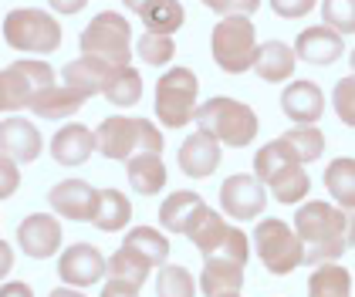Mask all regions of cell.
I'll use <instances>...</instances> for the list:
<instances>
[{
  "label": "cell",
  "instance_id": "22",
  "mask_svg": "<svg viewBox=\"0 0 355 297\" xmlns=\"http://www.w3.org/2000/svg\"><path fill=\"white\" fill-rule=\"evenodd\" d=\"M125 179L139 196H156L166 186V162L163 152H136L132 159H125Z\"/></svg>",
  "mask_w": 355,
  "mask_h": 297
},
{
  "label": "cell",
  "instance_id": "29",
  "mask_svg": "<svg viewBox=\"0 0 355 297\" xmlns=\"http://www.w3.org/2000/svg\"><path fill=\"white\" fill-rule=\"evenodd\" d=\"M325 189H328V196H331L335 206H342V210L355 206V159L338 156V159L328 162L325 165Z\"/></svg>",
  "mask_w": 355,
  "mask_h": 297
},
{
  "label": "cell",
  "instance_id": "9",
  "mask_svg": "<svg viewBox=\"0 0 355 297\" xmlns=\"http://www.w3.org/2000/svg\"><path fill=\"white\" fill-rule=\"evenodd\" d=\"M48 84H55V68L41 57H21V61L0 68V111L28 108L31 95Z\"/></svg>",
  "mask_w": 355,
  "mask_h": 297
},
{
  "label": "cell",
  "instance_id": "25",
  "mask_svg": "<svg viewBox=\"0 0 355 297\" xmlns=\"http://www.w3.org/2000/svg\"><path fill=\"white\" fill-rule=\"evenodd\" d=\"M227 230H230V223H227L217 210L203 206V210L196 213V219L187 226L183 237H190V243L203 253V257H214L220 250V243H223V237H227Z\"/></svg>",
  "mask_w": 355,
  "mask_h": 297
},
{
  "label": "cell",
  "instance_id": "39",
  "mask_svg": "<svg viewBox=\"0 0 355 297\" xmlns=\"http://www.w3.org/2000/svg\"><path fill=\"white\" fill-rule=\"evenodd\" d=\"M331 108H335L342 125L355 129V75H345L331 88Z\"/></svg>",
  "mask_w": 355,
  "mask_h": 297
},
{
  "label": "cell",
  "instance_id": "10",
  "mask_svg": "<svg viewBox=\"0 0 355 297\" xmlns=\"http://www.w3.org/2000/svg\"><path fill=\"white\" fill-rule=\"evenodd\" d=\"M268 206V189L250 172H234L220 186V210L230 219H257Z\"/></svg>",
  "mask_w": 355,
  "mask_h": 297
},
{
  "label": "cell",
  "instance_id": "18",
  "mask_svg": "<svg viewBox=\"0 0 355 297\" xmlns=\"http://www.w3.org/2000/svg\"><path fill=\"white\" fill-rule=\"evenodd\" d=\"M51 159L58 165H64V169H75V165H85V162L92 159V152H95V132L92 129H85L82 122H68V125H61L51 138Z\"/></svg>",
  "mask_w": 355,
  "mask_h": 297
},
{
  "label": "cell",
  "instance_id": "28",
  "mask_svg": "<svg viewBox=\"0 0 355 297\" xmlns=\"http://www.w3.org/2000/svg\"><path fill=\"white\" fill-rule=\"evenodd\" d=\"M125 250H132L136 257H142L149 267H163L169 260V240L166 233L153 230V226H136V230H125V240H122Z\"/></svg>",
  "mask_w": 355,
  "mask_h": 297
},
{
  "label": "cell",
  "instance_id": "17",
  "mask_svg": "<svg viewBox=\"0 0 355 297\" xmlns=\"http://www.w3.org/2000/svg\"><path fill=\"white\" fill-rule=\"evenodd\" d=\"M281 111L295 125H315L325 111V91L308 78L288 81V88L281 91Z\"/></svg>",
  "mask_w": 355,
  "mask_h": 297
},
{
  "label": "cell",
  "instance_id": "6",
  "mask_svg": "<svg viewBox=\"0 0 355 297\" xmlns=\"http://www.w3.org/2000/svg\"><path fill=\"white\" fill-rule=\"evenodd\" d=\"M200 105V78L193 68H169L156 81V118L166 129H183L190 125Z\"/></svg>",
  "mask_w": 355,
  "mask_h": 297
},
{
  "label": "cell",
  "instance_id": "21",
  "mask_svg": "<svg viewBox=\"0 0 355 297\" xmlns=\"http://www.w3.org/2000/svg\"><path fill=\"white\" fill-rule=\"evenodd\" d=\"M85 102H88V98H85L82 91H75V88H68V84H48V88H41V91L31 95L28 108L37 118L58 122V118H71Z\"/></svg>",
  "mask_w": 355,
  "mask_h": 297
},
{
  "label": "cell",
  "instance_id": "40",
  "mask_svg": "<svg viewBox=\"0 0 355 297\" xmlns=\"http://www.w3.org/2000/svg\"><path fill=\"white\" fill-rule=\"evenodd\" d=\"M214 257H223V260H234V264L247 267V260H250V240H247V233L230 223V230H227V237H223V243H220V250Z\"/></svg>",
  "mask_w": 355,
  "mask_h": 297
},
{
  "label": "cell",
  "instance_id": "43",
  "mask_svg": "<svg viewBox=\"0 0 355 297\" xmlns=\"http://www.w3.org/2000/svg\"><path fill=\"white\" fill-rule=\"evenodd\" d=\"M21 186V165L7 156H0V199H10Z\"/></svg>",
  "mask_w": 355,
  "mask_h": 297
},
{
  "label": "cell",
  "instance_id": "26",
  "mask_svg": "<svg viewBox=\"0 0 355 297\" xmlns=\"http://www.w3.org/2000/svg\"><path fill=\"white\" fill-rule=\"evenodd\" d=\"M129 219H132V203H129V196H125L122 189H98V210L92 216L95 230H102V233H119V230L129 226Z\"/></svg>",
  "mask_w": 355,
  "mask_h": 297
},
{
  "label": "cell",
  "instance_id": "37",
  "mask_svg": "<svg viewBox=\"0 0 355 297\" xmlns=\"http://www.w3.org/2000/svg\"><path fill=\"white\" fill-rule=\"evenodd\" d=\"M136 54H139L142 64L163 68V64L173 61V54H176V41H173L169 34H153V30H146V34L136 41Z\"/></svg>",
  "mask_w": 355,
  "mask_h": 297
},
{
  "label": "cell",
  "instance_id": "8",
  "mask_svg": "<svg viewBox=\"0 0 355 297\" xmlns=\"http://www.w3.org/2000/svg\"><path fill=\"white\" fill-rule=\"evenodd\" d=\"M78 51L82 54H95L102 61H109L115 68L129 64L132 61V27L122 14L115 10H102L95 14L88 27L82 30L78 37Z\"/></svg>",
  "mask_w": 355,
  "mask_h": 297
},
{
  "label": "cell",
  "instance_id": "11",
  "mask_svg": "<svg viewBox=\"0 0 355 297\" xmlns=\"http://www.w3.org/2000/svg\"><path fill=\"white\" fill-rule=\"evenodd\" d=\"M105 267H109V260L102 257V250L95 243H71L58 257V277H61V284H68L75 291H85V287L98 284L105 277Z\"/></svg>",
  "mask_w": 355,
  "mask_h": 297
},
{
  "label": "cell",
  "instance_id": "20",
  "mask_svg": "<svg viewBox=\"0 0 355 297\" xmlns=\"http://www.w3.org/2000/svg\"><path fill=\"white\" fill-rule=\"evenodd\" d=\"M295 68H298L295 48L284 44V41H264V44H257L254 64H250V71H257V78L271 81V84H277V81H291Z\"/></svg>",
  "mask_w": 355,
  "mask_h": 297
},
{
  "label": "cell",
  "instance_id": "50",
  "mask_svg": "<svg viewBox=\"0 0 355 297\" xmlns=\"http://www.w3.org/2000/svg\"><path fill=\"white\" fill-rule=\"evenodd\" d=\"M48 297H85L82 291H75V287H55Z\"/></svg>",
  "mask_w": 355,
  "mask_h": 297
},
{
  "label": "cell",
  "instance_id": "13",
  "mask_svg": "<svg viewBox=\"0 0 355 297\" xmlns=\"http://www.w3.org/2000/svg\"><path fill=\"white\" fill-rule=\"evenodd\" d=\"M61 223L51 213H31L28 219H21L17 226V246L28 253L31 260H48L61 250Z\"/></svg>",
  "mask_w": 355,
  "mask_h": 297
},
{
  "label": "cell",
  "instance_id": "30",
  "mask_svg": "<svg viewBox=\"0 0 355 297\" xmlns=\"http://www.w3.org/2000/svg\"><path fill=\"white\" fill-rule=\"evenodd\" d=\"M308 297H352V277L349 270L335 264H318L308 277Z\"/></svg>",
  "mask_w": 355,
  "mask_h": 297
},
{
  "label": "cell",
  "instance_id": "16",
  "mask_svg": "<svg viewBox=\"0 0 355 297\" xmlns=\"http://www.w3.org/2000/svg\"><path fill=\"white\" fill-rule=\"evenodd\" d=\"M223 162V145L210 132L196 129L190 138H183L180 145V169L190 179H207L217 172V165Z\"/></svg>",
  "mask_w": 355,
  "mask_h": 297
},
{
  "label": "cell",
  "instance_id": "45",
  "mask_svg": "<svg viewBox=\"0 0 355 297\" xmlns=\"http://www.w3.org/2000/svg\"><path fill=\"white\" fill-rule=\"evenodd\" d=\"M0 297H34L28 280H7V284H0Z\"/></svg>",
  "mask_w": 355,
  "mask_h": 297
},
{
  "label": "cell",
  "instance_id": "48",
  "mask_svg": "<svg viewBox=\"0 0 355 297\" xmlns=\"http://www.w3.org/2000/svg\"><path fill=\"white\" fill-rule=\"evenodd\" d=\"M345 243H349V246H355V206H349V210H345Z\"/></svg>",
  "mask_w": 355,
  "mask_h": 297
},
{
  "label": "cell",
  "instance_id": "19",
  "mask_svg": "<svg viewBox=\"0 0 355 297\" xmlns=\"http://www.w3.org/2000/svg\"><path fill=\"white\" fill-rule=\"evenodd\" d=\"M112 68H115V64L95 57V54H78L75 61H68V64L61 68V84L82 91L85 98H92V95H102V88H105V81H109V75H112Z\"/></svg>",
  "mask_w": 355,
  "mask_h": 297
},
{
  "label": "cell",
  "instance_id": "31",
  "mask_svg": "<svg viewBox=\"0 0 355 297\" xmlns=\"http://www.w3.org/2000/svg\"><path fill=\"white\" fill-rule=\"evenodd\" d=\"M102 95L119 108L139 105V98H142V75H139L132 64L112 68V75H109V81H105V88H102Z\"/></svg>",
  "mask_w": 355,
  "mask_h": 297
},
{
  "label": "cell",
  "instance_id": "4",
  "mask_svg": "<svg viewBox=\"0 0 355 297\" xmlns=\"http://www.w3.org/2000/svg\"><path fill=\"white\" fill-rule=\"evenodd\" d=\"M210 51L217 61L220 71L227 75H244L254 64V54H257V30L254 21L244 14H230V17H220L214 24L210 34Z\"/></svg>",
  "mask_w": 355,
  "mask_h": 297
},
{
  "label": "cell",
  "instance_id": "5",
  "mask_svg": "<svg viewBox=\"0 0 355 297\" xmlns=\"http://www.w3.org/2000/svg\"><path fill=\"white\" fill-rule=\"evenodd\" d=\"M254 250H257L264 270L274 273V277H284V273H291V270H298L304 264V243H301V237L295 233L291 223H284L277 216L261 219L254 226Z\"/></svg>",
  "mask_w": 355,
  "mask_h": 297
},
{
  "label": "cell",
  "instance_id": "24",
  "mask_svg": "<svg viewBox=\"0 0 355 297\" xmlns=\"http://www.w3.org/2000/svg\"><path fill=\"white\" fill-rule=\"evenodd\" d=\"M203 206H207V203H203L200 192L176 189V192L166 196L163 206H159V223H163V230H169V233H187V226L196 219V213H200Z\"/></svg>",
  "mask_w": 355,
  "mask_h": 297
},
{
  "label": "cell",
  "instance_id": "41",
  "mask_svg": "<svg viewBox=\"0 0 355 297\" xmlns=\"http://www.w3.org/2000/svg\"><path fill=\"white\" fill-rule=\"evenodd\" d=\"M203 7H210L214 14H223V17H230V14H244L250 17L257 7H261V0H200Z\"/></svg>",
  "mask_w": 355,
  "mask_h": 297
},
{
  "label": "cell",
  "instance_id": "49",
  "mask_svg": "<svg viewBox=\"0 0 355 297\" xmlns=\"http://www.w3.org/2000/svg\"><path fill=\"white\" fill-rule=\"evenodd\" d=\"M122 3H125V10H132V14H142V10H146V7H149L153 0H122Z\"/></svg>",
  "mask_w": 355,
  "mask_h": 297
},
{
  "label": "cell",
  "instance_id": "7",
  "mask_svg": "<svg viewBox=\"0 0 355 297\" xmlns=\"http://www.w3.org/2000/svg\"><path fill=\"white\" fill-rule=\"evenodd\" d=\"M3 41L14 51L51 54L61 48V24L37 7H17L3 17Z\"/></svg>",
  "mask_w": 355,
  "mask_h": 297
},
{
  "label": "cell",
  "instance_id": "46",
  "mask_svg": "<svg viewBox=\"0 0 355 297\" xmlns=\"http://www.w3.org/2000/svg\"><path fill=\"white\" fill-rule=\"evenodd\" d=\"M48 7L55 14H82L85 7H88V0H48Z\"/></svg>",
  "mask_w": 355,
  "mask_h": 297
},
{
  "label": "cell",
  "instance_id": "33",
  "mask_svg": "<svg viewBox=\"0 0 355 297\" xmlns=\"http://www.w3.org/2000/svg\"><path fill=\"white\" fill-rule=\"evenodd\" d=\"M281 138L291 145V152H295V159H298L301 165L322 159V152H325V132H322L318 125H295V129H288Z\"/></svg>",
  "mask_w": 355,
  "mask_h": 297
},
{
  "label": "cell",
  "instance_id": "36",
  "mask_svg": "<svg viewBox=\"0 0 355 297\" xmlns=\"http://www.w3.org/2000/svg\"><path fill=\"white\" fill-rule=\"evenodd\" d=\"M196 280L180 264H163L156 273V297H196Z\"/></svg>",
  "mask_w": 355,
  "mask_h": 297
},
{
  "label": "cell",
  "instance_id": "23",
  "mask_svg": "<svg viewBox=\"0 0 355 297\" xmlns=\"http://www.w3.org/2000/svg\"><path fill=\"white\" fill-rule=\"evenodd\" d=\"M196 287H200L207 297L237 294V291L244 287V267L234 264V260H223V257H207Z\"/></svg>",
  "mask_w": 355,
  "mask_h": 297
},
{
  "label": "cell",
  "instance_id": "2",
  "mask_svg": "<svg viewBox=\"0 0 355 297\" xmlns=\"http://www.w3.org/2000/svg\"><path fill=\"white\" fill-rule=\"evenodd\" d=\"M196 129L210 132L220 145H230V149H244L257 138V115L254 108L237 102V98H227V95H217V98H207L196 105V115H193Z\"/></svg>",
  "mask_w": 355,
  "mask_h": 297
},
{
  "label": "cell",
  "instance_id": "32",
  "mask_svg": "<svg viewBox=\"0 0 355 297\" xmlns=\"http://www.w3.org/2000/svg\"><path fill=\"white\" fill-rule=\"evenodd\" d=\"M139 17H142L146 30H153V34H169V37L187 24V14H183V3H180V0H153Z\"/></svg>",
  "mask_w": 355,
  "mask_h": 297
},
{
  "label": "cell",
  "instance_id": "47",
  "mask_svg": "<svg viewBox=\"0 0 355 297\" xmlns=\"http://www.w3.org/2000/svg\"><path fill=\"white\" fill-rule=\"evenodd\" d=\"M10 267H14V250L7 240H0V280L10 273Z\"/></svg>",
  "mask_w": 355,
  "mask_h": 297
},
{
  "label": "cell",
  "instance_id": "35",
  "mask_svg": "<svg viewBox=\"0 0 355 297\" xmlns=\"http://www.w3.org/2000/svg\"><path fill=\"white\" fill-rule=\"evenodd\" d=\"M149 264L142 260V257H136L132 250H125V246H119L115 253L109 257V267H105V273H109L112 280H125V284H136L139 291H142V284L149 280Z\"/></svg>",
  "mask_w": 355,
  "mask_h": 297
},
{
  "label": "cell",
  "instance_id": "15",
  "mask_svg": "<svg viewBox=\"0 0 355 297\" xmlns=\"http://www.w3.org/2000/svg\"><path fill=\"white\" fill-rule=\"evenodd\" d=\"M41 149H44V138H41L34 122L21 118V115H10V118L0 122V156L24 165V162L37 159Z\"/></svg>",
  "mask_w": 355,
  "mask_h": 297
},
{
  "label": "cell",
  "instance_id": "52",
  "mask_svg": "<svg viewBox=\"0 0 355 297\" xmlns=\"http://www.w3.org/2000/svg\"><path fill=\"white\" fill-rule=\"evenodd\" d=\"M220 297H244V294H241V291H237V294H220Z\"/></svg>",
  "mask_w": 355,
  "mask_h": 297
},
{
  "label": "cell",
  "instance_id": "34",
  "mask_svg": "<svg viewBox=\"0 0 355 297\" xmlns=\"http://www.w3.org/2000/svg\"><path fill=\"white\" fill-rule=\"evenodd\" d=\"M268 189H271V196L277 199V203H284V206H298V203L308 199L311 179H308L304 165H291V169H288V172H281Z\"/></svg>",
  "mask_w": 355,
  "mask_h": 297
},
{
  "label": "cell",
  "instance_id": "38",
  "mask_svg": "<svg viewBox=\"0 0 355 297\" xmlns=\"http://www.w3.org/2000/svg\"><path fill=\"white\" fill-rule=\"evenodd\" d=\"M322 24L342 37L355 34V0H322Z\"/></svg>",
  "mask_w": 355,
  "mask_h": 297
},
{
  "label": "cell",
  "instance_id": "12",
  "mask_svg": "<svg viewBox=\"0 0 355 297\" xmlns=\"http://www.w3.org/2000/svg\"><path fill=\"white\" fill-rule=\"evenodd\" d=\"M48 203L61 219H75V223H92V216L98 210V189L85 179H61L51 186Z\"/></svg>",
  "mask_w": 355,
  "mask_h": 297
},
{
  "label": "cell",
  "instance_id": "14",
  "mask_svg": "<svg viewBox=\"0 0 355 297\" xmlns=\"http://www.w3.org/2000/svg\"><path fill=\"white\" fill-rule=\"evenodd\" d=\"M291 48H295V57L304 61V64L328 68V64H335L345 54V37L325 24H315V27H304L298 37H295Z\"/></svg>",
  "mask_w": 355,
  "mask_h": 297
},
{
  "label": "cell",
  "instance_id": "51",
  "mask_svg": "<svg viewBox=\"0 0 355 297\" xmlns=\"http://www.w3.org/2000/svg\"><path fill=\"white\" fill-rule=\"evenodd\" d=\"M349 64H352V75H355V48H352V57H349Z\"/></svg>",
  "mask_w": 355,
  "mask_h": 297
},
{
  "label": "cell",
  "instance_id": "42",
  "mask_svg": "<svg viewBox=\"0 0 355 297\" xmlns=\"http://www.w3.org/2000/svg\"><path fill=\"white\" fill-rule=\"evenodd\" d=\"M318 7V0H271V10L284 21H298L304 14H311Z\"/></svg>",
  "mask_w": 355,
  "mask_h": 297
},
{
  "label": "cell",
  "instance_id": "44",
  "mask_svg": "<svg viewBox=\"0 0 355 297\" xmlns=\"http://www.w3.org/2000/svg\"><path fill=\"white\" fill-rule=\"evenodd\" d=\"M98 297H139V287L136 284H125V280H112L109 284H102V294Z\"/></svg>",
  "mask_w": 355,
  "mask_h": 297
},
{
  "label": "cell",
  "instance_id": "27",
  "mask_svg": "<svg viewBox=\"0 0 355 297\" xmlns=\"http://www.w3.org/2000/svg\"><path fill=\"white\" fill-rule=\"evenodd\" d=\"M291 165H301V162L295 159V152H291V145H288L284 138H271V142L261 145L257 156H254V176L268 189L274 179H277L281 172H288Z\"/></svg>",
  "mask_w": 355,
  "mask_h": 297
},
{
  "label": "cell",
  "instance_id": "1",
  "mask_svg": "<svg viewBox=\"0 0 355 297\" xmlns=\"http://www.w3.org/2000/svg\"><path fill=\"white\" fill-rule=\"evenodd\" d=\"M291 226L304 243V264L308 267L335 264L349 250V243H345V210L335 206V203H325V199L301 203Z\"/></svg>",
  "mask_w": 355,
  "mask_h": 297
},
{
  "label": "cell",
  "instance_id": "3",
  "mask_svg": "<svg viewBox=\"0 0 355 297\" xmlns=\"http://www.w3.org/2000/svg\"><path fill=\"white\" fill-rule=\"evenodd\" d=\"M95 152L112 162H125L136 152H163V132L146 118L112 115L95 129Z\"/></svg>",
  "mask_w": 355,
  "mask_h": 297
}]
</instances>
